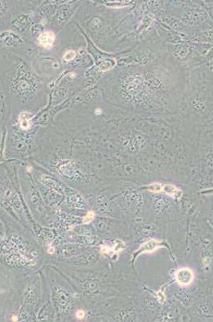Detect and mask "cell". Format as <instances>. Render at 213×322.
<instances>
[{
  "instance_id": "obj_5",
  "label": "cell",
  "mask_w": 213,
  "mask_h": 322,
  "mask_svg": "<svg viewBox=\"0 0 213 322\" xmlns=\"http://www.w3.org/2000/svg\"><path fill=\"white\" fill-rule=\"evenodd\" d=\"M75 57H76V52L73 51V50H69V51H67L65 53V55H64V59H65V61H69L73 60Z\"/></svg>"
},
{
  "instance_id": "obj_4",
  "label": "cell",
  "mask_w": 213,
  "mask_h": 322,
  "mask_svg": "<svg viewBox=\"0 0 213 322\" xmlns=\"http://www.w3.org/2000/svg\"><path fill=\"white\" fill-rule=\"evenodd\" d=\"M163 191H164V192L167 193V194L172 195H176V193L178 192V190L176 188L175 186L170 185L165 186L163 187Z\"/></svg>"
},
{
  "instance_id": "obj_2",
  "label": "cell",
  "mask_w": 213,
  "mask_h": 322,
  "mask_svg": "<svg viewBox=\"0 0 213 322\" xmlns=\"http://www.w3.org/2000/svg\"><path fill=\"white\" fill-rule=\"evenodd\" d=\"M193 273L188 268H181L176 273V280L181 285H188L193 281Z\"/></svg>"
},
{
  "instance_id": "obj_1",
  "label": "cell",
  "mask_w": 213,
  "mask_h": 322,
  "mask_svg": "<svg viewBox=\"0 0 213 322\" xmlns=\"http://www.w3.org/2000/svg\"><path fill=\"white\" fill-rule=\"evenodd\" d=\"M55 39H56V36H55L54 33L48 30V31L42 33L41 35H39L38 43L43 48H46V49H50L53 46Z\"/></svg>"
},
{
  "instance_id": "obj_6",
  "label": "cell",
  "mask_w": 213,
  "mask_h": 322,
  "mask_svg": "<svg viewBox=\"0 0 213 322\" xmlns=\"http://www.w3.org/2000/svg\"><path fill=\"white\" fill-rule=\"evenodd\" d=\"M94 217H95V214H94V213L92 212V211H90V212H88V213L87 214L86 216L83 217V223L85 224L89 223L90 222H92V221L93 220Z\"/></svg>"
},
{
  "instance_id": "obj_3",
  "label": "cell",
  "mask_w": 213,
  "mask_h": 322,
  "mask_svg": "<svg viewBox=\"0 0 213 322\" xmlns=\"http://www.w3.org/2000/svg\"><path fill=\"white\" fill-rule=\"evenodd\" d=\"M31 119H32V114L30 112H22L20 114L19 116V122L20 125H21V127L25 129V130H27L30 128L31 126Z\"/></svg>"
},
{
  "instance_id": "obj_7",
  "label": "cell",
  "mask_w": 213,
  "mask_h": 322,
  "mask_svg": "<svg viewBox=\"0 0 213 322\" xmlns=\"http://www.w3.org/2000/svg\"><path fill=\"white\" fill-rule=\"evenodd\" d=\"M76 316L79 319H83V318H84V316H85V314H84L83 311H79V312H77Z\"/></svg>"
},
{
  "instance_id": "obj_8",
  "label": "cell",
  "mask_w": 213,
  "mask_h": 322,
  "mask_svg": "<svg viewBox=\"0 0 213 322\" xmlns=\"http://www.w3.org/2000/svg\"><path fill=\"white\" fill-rule=\"evenodd\" d=\"M101 251L103 253H107L109 252V249L107 248V247H105H105H103V248H102Z\"/></svg>"
}]
</instances>
